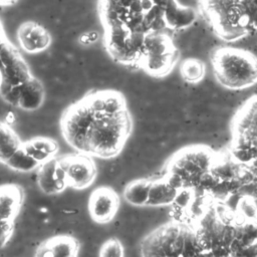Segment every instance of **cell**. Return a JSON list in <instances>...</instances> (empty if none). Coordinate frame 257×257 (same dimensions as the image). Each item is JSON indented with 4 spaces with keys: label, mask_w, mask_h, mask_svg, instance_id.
<instances>
[{
    "label": "cell",
    "mask_w": 257,
    "mask_h": 257,
    "mask_svg": "<svg viewBox=\"0 0 257 257\" xmlns=\"http://www.w3.org/2000/svg\"><path fill=\"white\" fill-rule=\"evenodd\" d=\"M97 12L110 58L153 77L174 69L180 51L172 33L197 19L196 10L178 0H98Z\"/></svg>",
    "instance_id": "cell-1"
},
{
    "label": "cell",
    "mask_w": 257,
    "mask_h": 257,
    "mask_svg": "<svg viewBox=\"0 0 257 257\" xmlns=\"http://www.w3.org/2000/svg\"><path fill=\"white\" fill-rule=\"evenodd\" d=\"M125 97L114 89L86 93L62 112L60 131L77 153L108 159L123 149L132 128Z\"/></svg>",
    "instance_id": "cell-2"
},
{
    "label": "cell",
    "mask_w": 257,
    "mask_h": 257,
    "mask_svg": "<svg viewBox=\"0 0 257 257\" xmlns=\"http://www.w3.org/2000/svg\"><path fill=\"white\" fill-rule=\"evenodd\" d=\"M199 12L222 40L233 42L257 31V0H198Z\"/></svg>",
    "instance_id": "cell-3"
},
{
    "label": "cell",
    "mask_w": 257,
    "mask_h": 257,
    "mask_svg": "<svg viewBox=\"0 0 257 257\" xmlns=\"http://www.w3.org/2000/svg\"><path fill=\"white\" fill-rule=\"evenodd\" d=\"M210 61L218 83L231 90H242L257 83V56L243 48H216Z\"/></svg>",
    "instance_id": "cell-4"
},
{
    "label": "cell",
    "mask_w": 257,
    "mask_h": 257,
    "mask_svg": "<svg viewBox=\"0 0 257 257\" xmlns=\"http://www.w3.org/2000/svg\"><path fill=\"white\" fill-rule=\"evenodd\" d=\"M57 160L65 173L67 187L75 190H84L94 182L97 170L92 157L76 153L57 158Z\"/></svg>",
    "instance_id": "cell-5"
},
{
    "label": "cell",
    "mask_w": 257,
    "mask_h": 257,
    "mask_svg": "<svg viewBox=\"0 0 257 257\" xmlns=\"http://www.w3.org/2000/svg\"><path fill=\"white\" fill-rule=\"evenodd\" d=\"M119 208V198L114 190L108 187L95 189L88 199L90 218L99 224L110 222Z\"/></svg>",
    "instance_id": "cell-6"
},
{
    "label": "cell",
    "mask_w": 257,
    "mask_h": 257,
    "mask_svg": "<svg viewBox=\"0 0 257 257\" xmlns=\"http://www.w3.org/2000/svg\"><path fill=\"white\" fill-rule=\"evenodd\" d=\"M16 37L20 48L29 54H36L46 50L52 37L49 31L35 21H25L17 29Z\"/></svg>",
    "instance_id": "cell-7"
},
{
    "label": "cell",
    "mask_w": 257,
    "mask_h": 257,
    "mask_svg": "<svg viewBox=\"0 0 257 257\" xmlns=\"http://www.w3.org/2000/svg\"><path fill=\"white\" fill-rule=\"evenodd\" d=\"M37 183L40 190L47 195L61 193L67 188L65 173L59 166L56 157L40 164L37 172Z\"/></svg>",
    "instance_id": "cell-8"
},
{
    "label": "cell",
    "mask_w": 257,
    "mask_h": 257,
    "mask_svg": "<svg viewBox=\"0 0 257 257\" xmlns=\"http://www.w3.org/2000/svg\"><path fill=\"white\" fill-rule=\"evenodd\" d=\"M80 245L69 235H57L43 241L34 257H78Z\"/></svg>",
    "instance_id": "cell-9"
},
{
    "label": "cell",
    "mask_w": 257,
    "mask_h": 257,
    "mask_svg": "<svg viewBox=\"0 0 257 257\" xmlns=\"http://www.w3.org/2000/svg\"><path fill=\"white\" fill-rule=\"evenodd\" d=\"M23 200L21 187L13 184L0 186V221H15Z\"/></svg>",
    "instance_id": "cell-10"
},
{
    "label": "cell",
    "mask_w": 257,
    "mask_h": 257,
    "mask_svg": "<svg viewBox=\"0 0 257 257\" xmlns=\"http://www.w3.org/2000/svg\"><path fill=\"white\" fill-rule=\"evenodd\" d=\"M44 97L45 90L42 82L33 76L20 86L17 107L27 111L36 110L42 105Z\"/></svg>",
    "instance_id": "cell-11"
},
{
    "label": "cell",
    "mask_w": 257,
    "mask_h": 257,
    "mask_svg": "<svg viewBox=\"0 0 257 257\" xmlns=\"http://www.w3.org/2000/svg\"><path fill=\"white\" fill-rule=\"evenodd\" d=\"M179 189L173 187L165 177L152 181L147 206L162 207L173 205Z\"/></svg>",
    "instance_id": "cell-12"
},
{
    "label": "cell",
    "mask_w": 257,
    "mask_h": 257,
    "mask_svg": "<svg viewBox=\"0 0 257 257\" xmlns=\"http://www.w3.org/2000/svg\"><path fill=\"white\" fill-rule=\"evenodd\" d=\"M22 148L39 164L54 158L58 152V144L54 140L44 137H37L23 142Z\"/></svg>",
    "instance_id": "cell-13"
},
{
    "label": "cell",
    "mask_w": 257,
    "mask_h": 257,
    "mask_svg": "<svg viewBox=\"0 0 257 257\" xmlns=\"http://www.w3.org/2000/svg\"><path fill=\"white\" fill-rule=\"evenodd\" d=\"M23 142L8 122L0 121V162L6 164L10 157L22 147Z\"/></svg>",
    "instance_id": "cell-14"
},
{
    "label": "cell",
    "mask_w": 257,
    "mask_h": 257,
    "mask_svg": "<svg viewBox=\"0 0 257 257\" xmlns=\"http://www.w3.org/2000/svg\"><path fill=\"white\" fill-rule=\"evenodd\" d=\"M151 180L140 179L128 183L123 190V198L132 206L143 207L147 206L149 200V192Z\"/></svg>",
    "instance_id": "cell-15"
},
{
    "label": "cell",
    "mask_w": 257,
    "mask_h": 257,
    "mask_svg": "<svg viewBox=\"0 0 257 257\" xmlns=\"http://www.w3.org/2000/svg\"><path fill=\"white\" fill-rule=\"evenodd\" d=\"M180 74L188 83L197 84L203 80L206 74L205 63L195 57L186 58L182 61L180 67Z\"/></svg>",
    "instance_id": "cell-16"
},
{
    "label": "cell",
    "mask_w": 257,
    "mask_h": 257,
    "mask_svg": "<svg viewBox=\"0 0 257 257\" xmlns=\"http://www.w3.org/2000/svg\"><path fill=\"white\" fill-rule=\"evenodd\" d=\"M5 165L15 171L23 173L31 172L40 166V164L29 156L22 147L10 157Z\"/></svg>",
    "instance_id": "cell-17"
},
{
    "label": "cell",
    "mask_w": 257,
    "mask_h": 257,
    "mask_svg": "<svg viewBox=\"0 0 257 257\" xmlns=\"http://www.w3.org/2000/svg\"><path fill=\"white\" fill-rule=\"evenodd\" d=\"M98 257H124V247L118 239L110 238L101 245Z\"/></svg>",
    "instance_id": "cell-18"
},
{
    "label": "cell",
    "mask_w": 257,
    "mask_h": 257,
    "mask_svg": "<svg viewBox=\"0 0 257 257\" xmlns=\"http://www.w3.org/2000/svg\"><path fill=\"white\" fill-rule=\"evenodd\" d=\"M15 221H0V249L10 241L14 232Z\"/></svg>",
    "instance_id": "cell-19"
},
{
    "label": "cell",
    "mask_w": 257,
    "mask_h": 257,
    "mask_svg": "<svg viewBox=\"0 0 257 257\" xmlns=\"http://www.w3.org/2000/svg\"><path fill=\"white\" fill-rule=\"evenodd\" d=\"M9 38L7 37L6 35V32H5V29H4V26L2 24V21L0 20V46L5 43Z\"/></svg>",
    "instance_id": "cell-20"
},
{
    "label": "cell",
    "mask_w": 257,
    "mask_h": 257,
    "mask_svg": "<svg viewBox=\"0 0 257 257\" xmlns=\"http://www.w3.org/2000/svg\"><path fill=\"white\" fill-rule=\"evenodd\" d=\"M18 2V0H0V7L13 6Z\"/></svg>",
    "instance_id": "cell-21"
}]
</instances>
